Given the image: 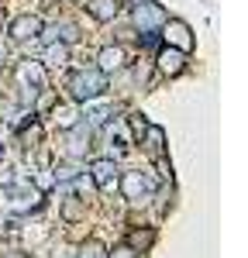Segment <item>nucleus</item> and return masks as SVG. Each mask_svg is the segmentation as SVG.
<instances>
[{
    "mask_svg": "<svg viewBox=\"0 0 248 258\" xmlns=\"http://www.w3.org/2000/svg\"><path fill=\"white\" fill-rule=\"evenodd\" d=\"M103 90V80L100 76H73V93L76 97H93Z\"/></svg>",
    "mask_w": 248,
    "mask_h": 258,
    "instance_id": "nucleus-1",
    "label": "nucleus"
},
{
    "mask_svg": "<svg viewBox=\"0 0 248 258\" xmlns=\"http://www.w3.org/2000/svg\"><path fill=\"white\" fill-rule=\"evenodd\" d=\"M165 38L172 41V45H179V48H190L193 41H190V28H186L183 21H169L165 24Z\"/></svg>",
    "mask_w": 248,
    "mask_h": 258,
    "instance_id": "nucleus-2",
    "label": "nucleus"
},
{
    "mask_svg": "<svg viewBox=\"0 0 248 258\" xmlns=\"http://www.w3.org/2000/svg\"><path fill=\"white\" fill-rule=\"evenodd\" d=\"M159 66H162L165 73H179V69H183V55H179V52H162V55H159Z\"/></svg>",
    "mask_w": 248,
    "mask_h": 258,
    "instance_id": "nucleus-3",
    "label": "nucleus"
},
{
    "mask_svg": "<svg viewBox=\"0 0 248 258\" xmlns=\"http://www.w3.org/2000/svg\"><path fill=\"white\" fill-rule=\"evenodd\" d=\"M121 62H124V52H121V48H107V52L100 55V66H103V69H117Z\"/></svg>",
    "mask_w": 248,
    "mask_h": 258,
    "instance_id": "nucleus-4",
    "label": "nucleus"
},
{
    "mask_svg": "<svg viewBox=\"0 0 248 258\" xmlns=\"http://www.w3.org/2000/svg\"><path fill=\"white\" fill-rule=\"evenodd\" d=\"M35 31H38V18H24V21H18V28H14L18 38H28V35H35Z\"/></svg>",
    "mask_w": 248,
    "mask_h": 258,
    "instance_id": "nucleus-5",
    "label": "nucleus"
},
{
    "mask_svg": "<svg viewBox=\"0 0 248 258\" xmlns=\"http://www.w3.org/2000/svg\"><path fill=\"white\" fill-rule=\"evenodd\" d=\"M114 11H117V7H114ZM114 11H110V0H97V7H93V14H97V18H110Z\"/></svg>",
    "mask_w": 248,
    "mask_h": 258,
    "instance_id": "nucleus-6",
    "label": "nucleus"
}]
</instances>
